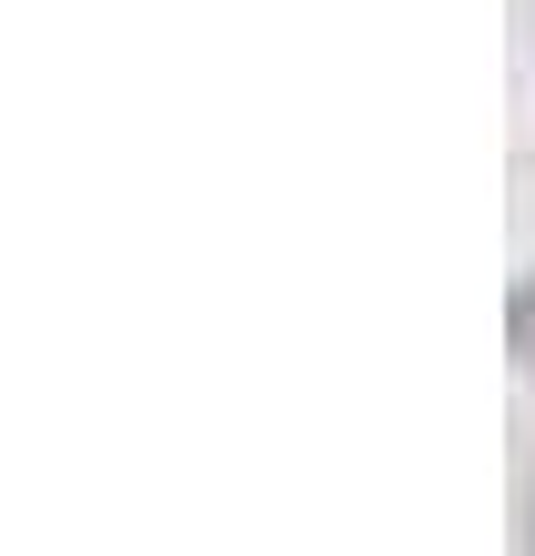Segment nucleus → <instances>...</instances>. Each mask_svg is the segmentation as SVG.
<instances>
[{
    "mask_svg": "<svg viewBox=\"0 0 535 556\" xmlns=\"http://www.w3.org/2000/svg\"><path fill=\"white\" fill-rule=\"evenodd\" d=\"M506 344H515V365H535V274L515 283V304H506Z\"/></svg>",
    "mask_w": 535,
    "mask_h": 556,
    "instance_id": "nucleus-1",
    "label": "nucleus"
}]
</instances>
